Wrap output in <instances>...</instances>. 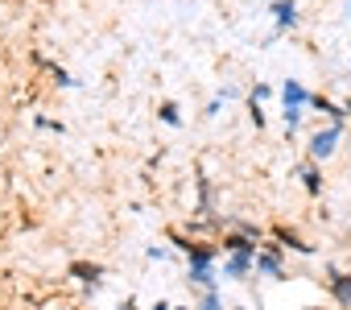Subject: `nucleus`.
Instances as JSON below:
<instances>
[{"instance_id":"1","label":"nucleus","mask_w":351,"mask_h":310,"mask_svg":"<svg viewBox=\"0 0 351 310\" xmlns=\"http://www.w3.org/2000/svg\"><path fill=\"white\" fill-rule=\"evenodd\" d=\"M310 99H314V91H306L298 79H285V83H281V120H285V136H298Z\"/></svg>"},{"instance_id":"6","label":"nucleus","mask_w":351,"mask_h":310,"mask_svg":"<svg viewBox=\"0 0 351 310\" xmlns=\"http://www.w3.org/2000/svg\"><path fill=\"white\" fill-rule=\"evenodd\" d=\"M269 236H273V240H277L285 252H298V257H314V252H318L310 240H302V232H293V228H285V224H277Z\"/></svg>"},{"instance_id":"20","label":"nucleus","mask_w":351,"mask_h":310,"mask_svg":"<svg viewBox=\"0 0 351 310\" xmlns=\"http://www.w3.org/2000/svg\"><path fill=\"white\" fill-rule=\"evenodd\" d=\"M116 310H136V294H128V298H120V302H116Z\"/></svg>"},{"instance_id":"21","label":"nucleus","mask_w":351,"mask_h":310,"mask_svg":"<svg viewBox=\"0 0 351 310\" xmlns=\"http://www.w3.org/2000/svg\"><path fill=\"white\" fill-rule=\"evenodd\" d=\"M149 310H173V302L169 298H157V302H149Z\"/></svg>"},{"instance_id":"4","label":"nucleus","mask_w":351,"mask_h":310,"mask_svg":"<svg viewBox=\"0 0 351 310\" xmlns=\"http://www.w3.org/2000/svg\"><path fill=\"white\" fill-rule=\"evenodd\" d=\"M322 285H326V294H330V302H335L339 310H351V273H343V269L326 265Z\"/></svg>"},{"instance_id":"24","label":"nucleus","mask_w":351,"mask_h":310,"mask_svg":"<svg viewBox=\"0 0 351 310\" xmlns=\"http://www.w3.org/2000/svg\"><path fill=\"white\" fill-rule=\"evenodd\" d=\"M232 310H248V306H232Z\"/></svg>"},{"instance_id":"13","label":"nucleus","mask_w":351,"mask_h":310,"mask_svg":"<svg viewBox=\"0 0 351 310\" xmlns=\"http://www.w3.org/2000/svg\"><path fill=\"white\" fill-rule=\"evenodd\" d=\"M199 310H223V298H219V285H215V289H203V294H199Z\"/></svg>"},{"instance_id":"2","label":"nucleus","mask_w":351,"mask_h":310,"mask_svg":"<svg viewBox=\"0 0 351 310\" xmlns=\"http://www.w3.org/2000/svg\"><path fill=\"white\" fill-rule=\"evenodd\" d=\"M343 132H347V128H339V124H318V128L306 136V158H314V162H330Z\"/></svg>"},{"instance_id":"18","label":"nucleus","mask_w":351,"mask_h":310,"mask_svg":"<svg viewBox=\"0 0 351 310\" xmlns=\"http://www.w3.org/2000/svg\"><path fill=\"white\" fill-rule=\"evenodd\" d=\"M219 108H223V95H215V99L203 108V116H219Z\"/></svg>"},{"instance_id":"16","label":"nucleus","mask_w":351,"mask_h":310,"mask_svg":"<svg viewBox=\"0 0 351 310\" xmlns=\"http://www.w3.org/2000/svg\"><path fill=\"white\" fill-rule=\"evenodd\" d=\"M269 95H273V87H269V83H256V87L248 91V99H256V104H265Z\"/></svg>"},{"instance_id":"9","label":"nucleus","mask_w":351,"mask_h":310,"mask_svg":"<svg viewBox=\"0 0 351 310\" xmlns=\"http://www.w3.org/2000/svg\"><path fill=\"white\" fill-rule=\"evenodd\" d=\"M298 178H302V187H306V195H322V162H314V158H306V162H298Z\"/></svg>"},{"instance_id":"3","label":"nucleus","mask_w":351,"mask_h":310,"mask_svg":"<svg viewBox=\"0 0 351 310\" xmlns=\"http://www.w3.org/2000/svg\"><path fill=\"white\" fill-rule=\"evenodd\" d=\"M256 277L285 281V248H281L277 240H269V244L256 248Z\"/></svg>"},{"instance_id":"17","label":"nucleus","mask_w":351,"mask_h":310,"mask_svg":"<svg viewBox=\"0 0 351 310\" xmlns=\"http://www.w3.org/2000/svg\"><path fill=\"white\" fill-rule=\"evenodd\" d=\"M248 120H252L256 128H265V112H261V104H256V99H248Z\"/></svg>"},{"instance_id":"5","label":"nucleus","mask_w":351,"mask_h":310,"mask_svg":"<svg viewBox=\"0 0 351 310\" xmlns=\"http://www.w3.org/2000/svg\"><path fill=\"white\" fill-rule=\"evenodd\" d=\"M256 252H223V277L228 281H252Z\"/></svg>"},{"instance_id":"12","label":"nucleus","mask_w":351,"mask_h":310,"mask_svg":"<svg viewBox=\"0 0 351 310\" xmlns=\"http://www.w3.org/2000/svg\"><path fill=\"white\" fill-rule=\"evenodd\" d=\"M157 120H161V124H169V128H178V124H182V112H178V104H173V99L157 104Z\"/></svg>"},{"instance_id":"11","label":"nucleus","mask_w":351,"mask_h":310,"mask_svg":"<svg viewBox=\"0 0 351 310\" xmlns=\"http://www.w3.org/2000/svg\"><path fill=\"white\" fill-rule=\"evenodd\" d=\"M186 281L203 294V289H215V281H219V269L215 265H186Z\"/></svg>"},{"instance_id":"14","label":"nucleus","mask_w":351,"mask_h":310,"mask_svg":"<svg viewBox=\"0 0 351 310\" xmlns=\"http://www.w3.org/2000/svg\"><path fill=\"white\" fill-rule=\"evenodd\" d=\"M50 79H54L58 87H75V83H79V79H75L71 71H62V67H50Z\"/></svg>"},{"instance_id":"7","label":"nucleus","mask_w":351,"mask_h":310,"mask_svg":"<svg viewBox=\"0 0 351 310\" xmlns=\"http://www.w3.org/2000/svg\"><path fill=\"white\" fill-rule=\"evenodd\" d=\"M66 273H71V277H75L79 285H87L91 294H95V289L104 285V265H95V261H75V265H71Z\"/></svg>"},{"instance_id":"10","label":"nucleus","mask_w":351,"mask_h":310,"mask_svg":"<svg viewBox=\"0 0 351 310\" xmlns=\"http://www.w3.org/2000/svg\"><path fill=\"white\" fill-rule=\"evenodd\" d=\"M310 108H314L318 116H326V124H339V128H347V112H343V104H335L330 95H314V99H310Z\"/></svg>"},{"instance_id":"25","label":"nucleus","mask_w":351,"mask_h":310,"mask_svg":"<svg viewBox=\"0 0 351 310\" xmlns=\"http://www.w3.org/2000/svg\"><path fill=\"white\" fill-rule=\"evenodd\" d=\"M256 310H265V306H261V302H256Z\"/></svg>"},{"instance_id":"19","label":"nucleus","mask_w":351,"mask_h":310,"mask_svg":"<svg viewBox=\"0 0 351 310\" xmlns=\"http://www.w3.org/2000/svg\"><path fill=\"white\" fill-rule=\"evenodd\" d=\"M149 261H169V248H161V244H153V248H149Z\"/></svg>"},{"instance_id":"23","label":"nucleus","mask_w":351,"mask_h":310,"mask_svg":"<svg viewBox=\"0 0 351 310\" xmlns=\"http://www.w3.org/2000/svg\"><path fill=\"white\" fill-rule=\"evenodd\" d=\"M173 310H199V306H186V302H182V306H173Z\"/></svg>"},{"instance_id":"8","label":"nucleus","mask_w":351,"mask_h":310,"mask_svg":"<svg viewBox=\"0 0 351 310\" xmlns=\"http://www.w3.org/2000/svg\"><path fill=\"white\" fill-rule=\"evenodd\" d=\"M273 21H277V29L281 34H289V29H298L302 25V13H298V0H273Z\"/></svg>"},{"instance_id":"22","label":"nucleus","mask_w":351,"mask_h":310,"mask_svg":"<svg viewBox=\"0 0 351 310\" xmlns=\"http://www.w3.org/2000/svg\"><path fill=\"white\" fill-rule=\"evenodd\" d=\"M343 112H347V116H351V95H347V99H343Z\"/></svg>"},{"instance_id":"15","label":"nucleus","mask_w":351,"mask_h":310,"mask_svg":"<svg viewBox=\"0 0 351 310\" xmlns=\"http://www.w3.org/2000/svg\"><path fill=\"white\" fill-rule=\"evenodd\" d=\"M34 124H38V128H50V132H58V136L66 132V128H62V120H50V116H34Z\"/></svg>"}]
</instances>
